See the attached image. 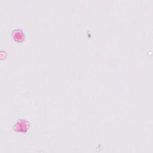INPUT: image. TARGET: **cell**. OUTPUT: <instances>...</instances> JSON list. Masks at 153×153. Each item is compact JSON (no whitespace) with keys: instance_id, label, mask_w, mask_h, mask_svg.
I'll return each mask as SVG.
<instances>
[{"instance_id":"cell-1","label":"cell","mask_w":153,"mask_h":153,"mask_svg":"<svg viewBox=\"0 0 153 153\" xmlns=\"http://www.w3.org/2000/svg\"><path fill=\"white\" fill-rule=\"evenodd\" d=\"M30 127V123L26 119L17 118L12 124V128L19 133H26Z\"/></svg>"},{"instance_id":"cell-2","label":"cell","mask_w":153,"mask_h":153,"mask_svg":"<svg viewBox=\"0 0 153 153\" xmlns=\"http://www.w3.org/2000/svg\"><path fill=\"white\" fill-rule=\"evenodd\" d=\"M11 38L15 42L20 43L25 41V35L21 29H16L11 32Z\"/></svg>"}]
</instances>
